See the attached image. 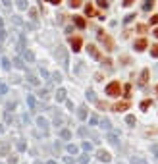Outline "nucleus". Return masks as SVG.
Masks as SVG:
<instances>
[{
  "label": "nucleus",
  "mask_w": 158,
  "mask_h": 164,
  "mask_svg": "<svg viewBox=\"0 0 158 164\" xmlns=\"http://www.w3.org/2000/svg\"><path fill=\"white\" fill-rule=\"evenodd\" d=\"M120 93H121V87H120L118 81H112V83L106 85V95L108 97H120Z\"/></svg>",
  "instance_id": "1"
},
{
  "label": "nucleus",
  "mask_w": 158,
  "mask_h": 164,
  "mask_svg": "<svg viewBox=\"0 0 158 164\" xmlns=\"http://www.w3.org/2000/svg\"><path fill=\"white\" fill-rule=\"evenodd\" d=\"M56 58H58V62L62 64L64 68H68V48L58 46V48H56Z\"/></svg>",
  "instance_id": "2"
},
{
  "label": "nucleus",
  "mask_w": 158,
  "mask_h": 164,
  "mask_svg": "<svg viewBox=\"0 0 158 164\" xmlns=\"http://www.w3.org/2000/svg\"><path fill=\"white\" fill-rule=\"evenodd\" d=\"M98 41H102L104 45H106V50H112V48H114V41H112L104 31H98Z\"/></svg>",
  "instance_id": "3"
},
{
  "label": "nucleus",
  "mask_w": 158,
  "mask_h": 164,
  "mask_svg": "<svg viewBox=\"0 0 158 164\" xmlns=\"http://www.w3.org/2000/svg\"><path fill=\"white\" fill-rule=\"evenodd\" d=\"M69 45H71V50H73V52H79V50H81V45H83V39L81 37H71Z\"/></svg>",
  "instance_id": "4"
},
{
  "label": "nucleus",
  "mask_w": 158,
  "mask_h": 164,
  "mask_svg": "<svg viewBox=\"0 0 158 164\" xmlns=\"http://www.w3.org/2000/svg\"><path fill=\"white\" fill-rule=\"evenodd\" d=\"M87 52L91 58H95V60H100V52L97 50V46L95 45H87Z\"/></svg>",
  "instance_id": "5"
},
{
  "label": "nucleus",
  "mask_w": 158,
  "mask_h": 164,
  "mask_svg": "<svg viewBox=\"0 0 158 164\" xmlns=\"http://www.w3.org/2000/svg\"><path fill=\"white\" fill-rule=\"evenodd\" d=\"M10 154V143L0 141V156H8Z\"/></svg>",
  "instance_id": "6"
},
{
  "label": "nucleus",
  "mask_w": 158,
  "mask_h": 164,
  "mask_svg": "<svg viewBox=\"0 0 158 164\" xmlns=\"http://www.w3.org/2000/svg\"><path fill=\"white\" fill-rule=\"evenodd\" d=\"M97 158H98L100 162H110V153H108V151H98V153H97Z\"/></svg>",
  "instance_id": "7"
},
{
  "label": "nucleus",
  "mask_w": 158,
  "mask_h": 164,
  "mask_svg": "<svg viewBox=\"0 0 158 164\" xmlns=\"http://www.w3.org/2000/svg\"><path fill=\"white\" fill-rule=\"evenodd\" d=\"M37 126H39V127H41V130L45 131V133L48 131V122H46V118H42V116H39V118H37Z\"/></svg>",
  "instance_id": "8"
},
{
  "label": "nucleus",
  "mask_w": 158,
  "mask_h": 164,
  "mask_svg": "<svg viewBox=\"0 0 158 164\" xmlns=\"http://www.w3.org/2000/svg\"><path fill=\"white\" fill-rule=\"evenodd\" d=\"M54 124H56V126H64V124H66V118H64L58 110L54 112Z\"/></svg>",
  "instance_id": "9"
},
{
  "label": "nucleus",
  "mask_w": 158,
  "mask_h": 164,
  "mask_svg": "<svg viewBox=\"0 0 158 164\" xmlns=\"http://www.w3.org/2000/svg\"><path fill=\"white\" fill-rule=\"evenodd\" d=\"M127 108H129V102H127V101L114 104V110H116V112H124V110H127Z\"/></svg>",
  "instance_id": "10"
},
{
  "label": "nucleus",
  "mask_w": 158,
  "mask_h": 164,
  "mask_svg": "<svg viewBox=\"0 0 158 164\" xmlns=\"http://www.w3.org/2000/svg\"><path fill=\"white\" fill-rule=\"evenodd\" d=\"M147 45H148L147 39H137V41H135V48H137V50H145Z\"/></svg>",
  "instance_id": "11"
},
{
  "label": "nucleus",
  "mask_w": 158,
  "mask_h": 164,
  "mask_svg": "<svg viewBox=\"0 0 158 164\" xmlns=\"http://www.w3.org/2000/svg\"><path fill=\"white\" fill-rule=\"evenodd\" d=\"M21 54H23V60H25V62H29V64L35 62V54H33L31 50H27V48H25V50L21 52Z\"/></svg>",
  "instance_id": "12"
},
{
  "label": "nucleus",
  "mask_w": 158,
  "mask_h": 164,
  "mask_svg": "<svg viewBox=\"0 0 158 164\" xmlns=\"http://www.w3.org/2000/svg\"><path fill=\"white\" fill-rule=\"evenodd\" d=\"M147 81H148V70H143V72H141V79H139V85H141V87H145Z\"/></svg>",
  "instance_id": "13"
},
{
  "label": "nucleus",
  "mask_w": 158,
  "mask_h": 164,
  "mask_svg": "<svg viewBox=\"0 0 158 164\" xmlns=\"http://www.w3.org/2000/svg\"><path fill=\"white\" fill-rule=\"evenodd\" d=\"M106 141H110L112 145H118V143H120L118 135H116V133H112V131H108V135H106Z\"/></svg>",
  "instance_id": "14"
},
{
  "label": "nucleus",
  "mask_w": 158,
  "mask_h": 164,
  "mask_svg": "<svg viewBox=\"0 0 158 164\" xmlns=\"http://www.w3.org/2000/svg\"><path fill=\"white\" fill-rule=\"evenodd\" d=\"M77 116H79V120H87V106H79Z\"/></svg>",
  "instance_id": "15"
},
{
  "label": "nucleus",
  "mask_w": 158,
  "mask_h": 164,
  "mask_svg": "<svg viewBox=\"0 0 158 164\" xmlns=\"http://www.w3.org/2000/svg\"><path fill=\"white\" fill-rule=\"evenodd\" d=\"M56 101H58V102L66 101V89H58V91H56Z\"/></svg>",
  "instance_id": "16"
},
{
  "label": "nucleus",
  "mask_w": 158,
  "mask_h": 164,
  "mask_svg": "<svg viewBox=\"0 0 158 164\" xmlns=\"http://www.w3.org/2000/svg\"><path fill=\"white\" fill-rule=\"evenodd\" d=\"M100 126H102L106 131H112V124H110L108 118H102V120H100Z\"/></svg>",
  "instance_id": "17"
},
{
  "label": "nucleus",
  "mask_w": 158,
  "mask_h": 164,
  "mask_svg": "<svg viewBox=\"0 0 158 164\" xmlns=\"http://www.w3.org/2000/svg\"><path fill=\"white\" fill-rule=\"evenodd\" d=\"M129 162H131V164H148L145 158H141V156H131V158H129Z\"/></svg>",
  "instance_id": "18"
},
{
  "label": "nucleus",
  "mask_w": 158,
  "mask_h": 164,
  "mask_svg": "<svg viewBox=\"0 0 158 164\" xmlns=\"http://www.w3.org/2000/svg\"><path fill=\"white\" fill-rule=\"evenodd\" d=\"M16 6H18V10H27L29 2H27V0H16Z\"/></svg>",
  "instance_id": "19"
},
{
  "label": "nucleus",
  "mask_w": 158,
  "mask_h": 164,
  "mask_svg": "<svg viewBox=\"0 0 158 164\" xmlns=\"http://www.w3.org/2000/svg\"><path fill=\"white\" fill-rule=\"evenodd\" d=\"M73 21H75V25H77V27H81V29L85 27V19H83L81 16H73Z\"/></svg>",
  "instance_id": "20"
},
{
  "label": "nucleus",
  "mask_w": 158,
  "mask_h": 164,
  "mask_svg": "<svg viewBox=\"0 0 158 164\" xmlns=\"http://www.w3.org/2000/svg\"><path fill=\"white\" fill-rule=\"evenodd\" d=\"M27 104H29V108H35V106H37V101H35L33 95H27Z\"/></svg>",
  "instance_id": "21"
},
{
  "label": "nucleus",
  "mask_w": 158,
  "mask_h": 164,
  "mask_svg": "<svg viewBox=\"0 0 158 164\" xmlns=\"http://www.w3.org/2000/svg\"><path fill=\"white\" fill-rule=\"evenodd\" d=\"M27 81H29L31 85H35V87H37V85H39V79H37V77H35V75H31V74H27Z\"/></svg>",
  "instance_id": "22"
},
{
  "label": "nucleus",
  "mask_w": 158,
  "mask_h": 164,
  "mask_svg": "<svg viewBox=\"0 0 158 164\" xmlns=\"http://www.w3.org/2000/svg\"><path fill=\"white\" fill-rule=\"evenodd\" d=\"M87 98H89L91 102H98V101H97V97H95V91H93V89L87 91Z\"/></svg>",
  "instance_id": "23"
},
{
  "label": "nucleus",
  "mask_w": 158,
  "mask_h": 164,
  "mask_svg": "<svg viewBox=\"0 0 158 164\" xmlns=\"http://www.w3.org/2000/svg\"><path fill=\"white\" fill-rule=\"evenodd\" d=\"M154 6V0H145V4H143V10H150Z\"/></svg>",
  "instance_id": "24"
},
{
  "label": "nucleus",
  "mask_w": 158,
  "mask_h": 164,
  "mask_svg": "<svg viewBox=\"0 0 158 164\" xmlns=\"http://www.w3.org/2000/svg\"><path fill=\"white\" fill-rule=\"evenodd\" d=\"M66 149H68V153H69V154H77V151H79V149H77L75 145H71V143H69Z\"/></svg>",
  "instance_id": "25"
},
{
  "label": "nucleus",
  "mask_w": 158,
  "mask_h": 164,
  "mask_svg": "<svg viewBox=\"0 0 158 164\" xmlns=\"http://www.w3.org/2000/svg\"><path fill=\"white\" fill-rule=\"evenodd\" d=\"M60 135H62V139H71V131L69 130H62Z\"/></svg>",
  "instance_id": "26"
},
{
  "label": "nucleus",
  "mask_w": 158,
  "mask_h": 164,
  "mask_svg": "<svg viewBox=\"0 0 158 164\" xmlns=\"http://www.w3.org/2000/svg\"><path fill=\"white\" fill-rule=\"evenodd\" d=\"M12 21H14V23H16L18 27H23V21L19 19V16H12Z\"/></svg>",
  "instance_id": "27"
},
{
  "label": "nucleus",
  "mask_w": 158,
  "mask_h": 164,
  "mask_svg": "<svg viewBox=\"0 0 158 164\" xmlns=\"http://www.w3.org/2000/svg\"><path fill=\"white\" fill-rule=\"evenodd\" d=\"M52 81L60 83V81H62V74H60V72H54V74H52Z\"/></svg>",
  "instance_id": "28"
},
{
  "label": "nucleus",
  "mask_w": 158,
  "mask_h": 164,
  "mask_svg": "<svg viewBox=\"0 0 158 164\" xmlns=\"http://www.w3.org/2000/svg\"><path fill=\"white\" fill-rule=\"evenodd\" d=\"M14 64H16L19 70H23V68H25V64H23V60H21V58H16V60H14Z\"/></svg>",
  "instance_id": "29"
},
{
  "label": "nucleus",
  "mask_w": 158,
  "mask_h": 164,
  "mask_svg": "<svg viewBox=\"0 0 158 164\" xmlns=\"http://www.w3.org/2000/svg\"><path fill=\"white\" fill-rule=\"evenodd\" d=\"M85 12H87V16H93V14H95V8H93L91 4H87L85 6Z\"/></svg>",
  "instance_id": "30"
},
{
  "label": "nucleus",
  "mask_w": 158,
  "mask_h": 164,
  "mask_svg": "<svg viewBox=\"0 0 158 164\" xmlns=\"http://www.w3.org/2000/svg\"><path fill=\"white\" fill-rule=\"evenodd\" d=\"M69 6L71 8H79V6H81V0H69Z\"/></svg>",
  "instance_id": "31"
},
{
  "label": "nucleus",
  "mask_w": 158,
  "mask_h": 164,
  "mask_svg": "<svg viewBox=\"0 0 158 164\" xmlns=\"http://www.w3.org/2000/svg\"><path fill=\"white\" fill-rule=\"evenodd\" d=\"M10 66H12L10 60H8V58H2V68H4V70H10Z\"/></svg>",
  "instance_id": "32"
},
{
  "label": "nucleus",
  "mask_w": 158,
  "mask_h": 164,
  "mask_svg": "<svg viewBox=\"0 0 158 164\" xmlns=\"http://www.w3.org/2000/svg\"><path fill=\"white\" fill-rule=\"evenodd\" d=\"M150 54H152L154 58H158V42H156V45H154L152 48H150Z\"/></svg>",
  "instance_id": "33"
},
{
  "label": "nucleus",
  "mask_w": 158,
  "mask_h": 164,
  "mask_svg": "<svg viewBox=\"0 0 158 164\" xmlns=\"http://www.w3.org/2000/svg\"><path fill=\"white\" fill-rule=\"evenodd\" d=\"M97 4L100 8H108V0H97Z\"/></svg>",
  "instance_id": "34"
},
{
  "label": "nucleus",
  "mask_w": 158,
  "mask_h": 164,
  "mask_svg": "<svg viewBox=\"0 0 158 164\" xmlns=\"http://www.w3.org/2000/svg\"><path fill=\"white\" fill-rule=\"evenodd\" d=\"M48 97H50V95H48V89H42V91H41V98H42V101H46Z\"/></svg>",
  "instance_id": "35"
},
{
  "label": "nucleus",
  "mask_w": 158,
  "mask_h": 164,
  "mask_svg": "<svg viewBox=\"0 0 158 164\" xmlns=\"http://www.w3.org/2000/svg\"><path fill=\"white\" fill-rule=\"evenodd\" d=\"M125 122H127L129 126H135V122H137V120H135V116H127V118H125Z\"/></svg>",
  "instance_id": "36"
},
{
  "label": "nucleus",
  "mask_w": 158,
  "mask_h": 164,
  "mask_svg": "<svg viewBox=\"0 0 158 164\" xmlns=\"http://www.w3.org/2000/svg\"><path fill=\"white\" fill-rule=\"evenodd\" d=\"M16 147L19 149V151H25V149H27V145L23 143V141H18V143H16Z\"/></svg>",
  "instance_id": "37"
},
{
  "label": "nucleus",
  "mask_w": 158,
  "mask_h": 164,
  "mask_svg": "<svg viewBox=\"0 0 158 164\" xmlns=\"http://www.w3.org/2000/svg\"><path fill=\"white\" fill-rule=\"evenodd\" d=\"M81 147H83L87 153H89V151H93V145H91V143H87V141H83V145H81Z\"/></svg>",
  "instance_id": "38"
},
{
  "label": "nucleus",
  "mask_w": 158,
  "mask_h": 164,
  "mask_svg": "<svg viewBox=\"0 0 158 164\" xmlns=\"http://www.w3.org/2000/svg\"><path fill=\"white\" fill-rule=\"evenodd\" d=\"M150 104H152L150 101H143V102H141V110H147V108H148Z\"/></svg>",
  "instance_id": "39"
},
{
  "label": "nucleus",
  "mask_w": 158,
  "mask_h": 164,
  "mask_svg": "<svg viewBox=\"0 0 158 164\" xmlns=\"http://www.w3.org/2000/svg\"><path fill=\"white\" fill-rule=\"evenodd\" d=\"M6 41V31H4V27H0V42H4Z\"/></svg>",
  "instance_id": "40"
},
{
  "label": "nucleus",
  "mask_w": 158,
  "mask_h": 164,
  "mask_svg": "<svg viewBox=\"0 0 158 164\" xmlns=\"http://www.w3.org/2000/svg\"><path fill=\"white\" fill-rule=\"evenodd\" d=\"M79 164H89V156H87V154H83L81 158H79Z\"/></svg>",
  "instance_id": "41"
},
{
  "label": "nucleus",
  "mask_w": 158,
  "mask_h": 164,
  "mask_svg": "<svg viewBox=\"0 0 158 164\" xmlns=\"http://www.w3.org/2000/svg\"><path fill=\"white\" fill-rule=\"evenodd\" d=\"M133 18H135V14H127V16L124 18V23H129V21H131Z\"/></svg>",
  "instance_id": "42"
},
{
  "label": "nucleus",
  "mask_w": 158,
  "mask_h": 164,
  "mask_svg": "<svg viewBox=\"0 0 158 164\" xmlns=\"http://www.w3.org/2000/svg\"><path fill=\"white\" fill-rule=\"evenodd\" d=\"M6 91H8V87H6L2 81H0V95H6Z\"/></svg>",
  "instance_id": "43"
},
{
  "label": "nucleus",
  "mask_w": 158,
  "mask_h": 164,
  "mask_svg": "<svg viewBox=\"0 0 158 164\" xmlns=\"http://www.w3.org/2000/svg\"><path fill=\"white\" fill-rule=\"evenodd\" d=\"M8 164H18V156H8Z\"/></svg>",
  "instance_id": "44"
},
{
  "label": "nucleus",
  "mask_w": 158,
  "mask_h": 164,
  "mask_svg": "<svg viewBox=\"0 0 158 164\" xmlns=\"http://www.w3.org/2000/svg\"><path fill=\"white\" fill-rule=\"evenodd\" d=\"M41 75H42V77H45V79H48V77H50V74L46 72V70H45V68H41Z\"/></svg>",
  "instance_id": "45"
},
{
  "label": "nucleus",
  "mask_w": 158,
  "mask_h": 164,
  "mask_svg": "<svg viewBox=\"0 0 158 164\" xmlns=\"http://www.w3.org/2000/svg\"><path fill=\"white\" fill-rule=\"evenodd\" d=\"M137 31H139V33H145V31H147V25H143V23L137 25Z\"/></svg>",
  "instance_id": "46"
},
{
  "label": "nucleus",
  "mask_w": 158,
  "mask_h": 164,
  "mask_svg": "<svg viewBox=\"0 0 158 164\" xmlns=\"http://www.w3.org/2000/svg\"><path fill=\"white\" fill-rule=\"evenodd\" d=\"M79 135H81V137H85V135H89V131L85 130V127H81V130H79Z\"/></svg>",
  "instance_id": "47"
},
{
  "label": "nucleus",
  "mask_w": 158,
  "mask_h": 164,
  "mask_svg": "<svg viewBox=\"0 0 158 164\" xmlns=\"http://www.w3.org/2000/svg\"><path fill=\"white\" fill-rule=\"evenodd\" d=\"M29 16H31V19L35 21V19H37V10H31V12H29Z\"/></svg>",
  "instance_id": "48"
},
{
  "label": "nucleus",
  "mask_w": 158,
  "mask_h": 164,
  "mask_svg": "<svg viewBox=\"0 0 158 164\" xmlns=\"http://www.w3.org/2000/svg\"><path fill=\"white\" fill-rule=\"evenodd\" d=\"M91 124L97 126V124H98V118H97V116H91Z\"/></svg>",
  "instance_id": "49"
},
{
  "label": "nucleus",
  "mask_w": 158,
  "mask_h": 164,
  "mask_svg": "<svg viewBox=\"0 0 158 164\" xmlns=\"http://www.w3.org/2000/svg\"><path fill=\"white\" fill-rule=\"evenodd\" d=\"M64 162H66V164H73V158H71V156H66V158H64Z\"/></svg>",
  "instance_id": "50"
},
{
  "label": "nucleus",
  "mask_w": 158,
  "mask_h": 164,
  "mask_svg": "<svg viewBox=\"0 0 158 164\" xmlns=\"http://www.w3.org/2000/svg\"><path fill=\"white\" fill-rule=\"evenodd\" d=\"M150 23H154V25H158V16H152V18H150Z\"/></svg>",
  "instance_id": "51"
},
{
  "label": "nucleus",
  "mask_w": 158,
  "mask_h": 164,
  "mask_svg": "<svg viewBox=\"0 0 158 164\" xmlns=\"http://www.w3.org/2000/svg\"><path fill=\"white\" fill-rule=\"evenodd\" d=\"M150 151H152V153L158 156V145H152V147H150Z\"/></svg>",
  "instance_id": "52"
},
{
  "label": "nucleus",
  "mask_w": 158,
  "mask_h": 164,
  "mask_svg": "<svg viewBox=\"0 0 158 164\" xmlns=\"http://www.w3.org/2000/svg\"><path fill=\"white\" fill-rule=\"evenodd\" d=\"M135 2V0H124V6H125V8H127V6H131Z\"/></svg>",
  "instance_id": "53"
},
{
  "label": "nucleus",
  "mask_w": 158,
  "mask_h": 164,
  "mask_svg": "<svg viewBox=\"0 0 158 164\" xmlns=\"http://www.w3.org/2000/svg\"><path fill=\"white\" fill-rule=\"evenodd\" d=\"M129 93H131V85H125V97H129Z\"/></svg>",
  "instance_id": "54"
},
{
  "label": "nucleus",
  "mask_w": 158,
  "mask_h": 164,
  "mask_svg": "<svg viewBox=\"0 0 158 164\" xmlns=\"http://www.w3.org/2000/svg\"><path fill=\"white\" fill-rule=\"evenodd\" d=\"M46 2H50V4H56V6H58V4L62 2V0H46Z\"/></svg>",
  "instance_id": "55"
},
{
  "label": "nucleus",
  "mask_w": 158,
  "mask_h": 164,
  "mask_svg": "<svg viewBox=\"0 0 158 164\" xmlns=\"http://www.w3.org/2000/svg\"><path fill=\"white\" fill-rule=\"evenodd\" d=\"M2 4H4V6H10V4H12V0H2Z\"/></svg>",
  "instance_id": "56"
},
{
  "label": "nucleus",
  "mask_w": 158,
  "mask_h": 164,
  "mask_svg": "<svg viewBox=\"0 0 158 164\" xmlns=\"http://www.w3.org/2000/svg\"><path fill=\"white\" fill-rule=\"evenodd\" d=\"M46 164H56V162H54V160H48V162H46Z\"/></svg>",
  "instance_id": "57"
},
{
  "label": "nucleus",
  "mask_w": 158,
  "mask_h": 164,
  "mask_svg": "<svg viewBox=\"0 0 158 164\" xmlns=\"http://www.w3.org/2000/svg\"><path fill=\"white\" fill-rule=\"evenodd\" d=\"M154 37H158V29H154Z\"/></svg>",
  "instance_id": "58"
},
{
  "label": "nucleus",
  "mask_w": 158,
  "mask_h": 164,
  "mask_svg": "<svg viewBox=\"0 0 158 164\" xmlns=\"http://www.w3.org/2000/svg\"><path fill=\"white\" fill-rule=\"evenodd\" d=\"M35 164H42V162H41V160H35Z\"/></svg>",
  "instance_id": "59"
},
{
  "label": "nucleus",
  "mask_w": 158,
  "mask_h": 164,
  "mask_svg": "<svg viewBox=\"0 0 158 164\" xmlns=\"http://www.w3.org/2000/svg\"><path fill=\"white\" fill-rule=\"evenodd\" d=\"M156 91H158V87H156Z\"/></svg>",
  "instance_id": "60"
},
{
  "label": "nucleus",
  "mask_w": 158,
  "mask_h": 164,
  "mask_svg": "<svg viewBox=\"0 0 158 164\" xmlns=\"http://www.w3.org/2000/svg\"><path fill=\"white\" fill-rule=\"evenodd\" d=\"M0 164H2V162H0Z\"/></svg>",
  "instance_id": "61"
}]
</instances>
